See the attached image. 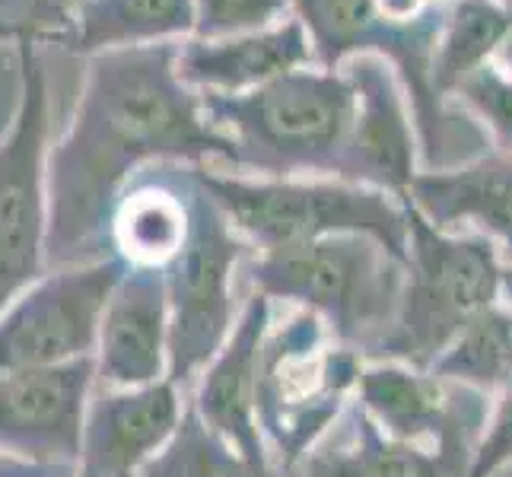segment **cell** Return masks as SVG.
<instances>
[{
    "mask_svg": "<svg viewBox=\"0 0 512 477\" xmlns=\"http://www.w3.org/2000/svg\"><path fill=\"white\" fill-rule=\"evenodd\" d=\"M179 42L86 58V80L61 144L48 153V255L67 258L112 223L131 175L150 163L233 166L201 93L179 77Z\"/></svg>",
    "mask_w": 512,
    "mask_h": 477,
    "instance_id": "cell-1",
    "label": "cell"
},
{
    "mask_svg": "<svg viewBox=\"0 0 512 477\" xmlns=\"http://www.w3.org/2000/svg\"><path fill=\"white\" fill-rule=\"evenodd\" d=\"M204 112L229 144L233 169L258 179H334L353 125L344 70L303 67L236 96L201 93Z\"/></svg>",
    "mask_w": 512,
    "mask_h": 477,
    "instance_id": "cell-2",
    "label": "cell"
},
{
    "mask_svg": "<svg viewBox=\"0 0 512 477\" xmlns=\"http://www.w3.org/2000/svg\"><path fill=\"white\" fill-rule=\"evenodd\" d=\"M236 233L258 252H280L331 236H369L395 261L408 258V207L388 191L344 179H258L194 166Z\"/></svg>",
    "mask_w": 512,
    "mask_h": 477,
    "instance_id": "cell-3",
    "label": "cell"
},
{
    "mask_svg": "<svg viewBox=\"0 0 512 477\" xmlns=\"http://www.w3.org/2000/svg\"><path fill=\"white\" fill-rule=\"evenodd\" d=\"M408 207V258L398 318L379 350L388 360L430 369L468 322L503 296L500 249L481 233H449Z\"/></svg>",
    "mask_w": 512,
    "mask_h": 477,
    "instance_id": "cell-4",
    "label": "cell"
},
{
    "mask_svg": "<svg viewBox=\"0 0 512 477\" xmlns=\"http://www.w3.org/2000/svg\"><path fill=\"white\" fill-rule=\"evenodd\" d=\"M255 290L268 299L306 306L328 325L331 338L357 350L388 338L404 287V264L369 236H331L252 261Z\"/></svg>",
    "mask_w": 512,
    "mask_h": 477,
    "instance_id": "cell-5",
    "label": "cell"
},
{
    "mask_svg": "<svg viewBox=\"0 0 512 477\" xmlns=\"http://www.w3.org/2000/svg\"><path fill=\"white\" fill-rule=\"evenodd\" d=\"M293 16L306 26L322 70H341L360 55H379L398 70L411 99L420 137L423 169H449L446 134L452 128L449 105L433 86V55L443 29L446 0L414 23H392L376 0H290Z\"/></svg>",
    "mask_w": 512,
    "mask_h": 477,
    "instance_id": "cell-6",
    "label": "cell"
},
{
    "mask_svg": "<svg viewBox=\"0 0 512 477\" xmlns=\"http://www.w3.org/2000/svg\"><path fill=\"white\" fill-rule=\"evenodd\" d=\"M328 334L319 315L299 312L261 347L258 427L274 439L287 471L309 458L360 382V357L338 341L328 344Z\"/></svg>",
    "mask_w": 512,
    "mask_h": 477,
    "instance_id": "cell-7",
    "label": "cell"
},
{
    "mask_svg": "<svg viewBox=\"0 0 512 477\" xmlns=\"http://www.w3.org/2000/svg\"><path fill=\"white\" fill-rule=\"evenodd\" d=\"M20 93L0 140V312L45 277L48 258V77L39 42H16Z\"/></svg>",
    "mask_w": 512,
    "mask_h": 477,
    "instance_id": "cell-8",
    "label": "cell"
},
{
    "mask_svg": "<svg viewBox=\"0 0 512 477\" xmlns=\"http://www.w3.org/2000/svg\"><path fill=\"white\" fill-rule=\"evenodd\" d=\"M191 233L166 268L169 296V379L185 385L223 350L233 331V268L245 239L223 207L188 172Z\"/></svg>",
    "mask_w": 512,
    "mask_h": 477,
    "instance_id": "cell-9",
    "label": "cell"
},
{
    "mask_svg": "<svg viewBox=\"0 0 512 477\" xmlns=\"http://www.w3.org/2000/svg\"><path fill=\"white\" fill-rule=\"evenodd\" d=\"M128 264L118 255L39 277L0 312V376L93 357L105 303Z\"/></svg>",
    "mask_w": 512,
    "mask_h": 477,
    "instance_id": "cell-10",
    "label": "cell"
},
{
    "mask_svg": "<svg viewBox=\"0 0 512 477\" xmlns=\"http://www.w3.org/2000/svg\"><path fill=\"white\" fill-rule=\"evenodd\" d=\"M96 357L0 376V455L77 468Z\"/></svg>",
    "mask_w": 512,
    "mask_h": 477,
    "instance_id": "cell-11",
    "label": "cell"
},
{
    "mask_svg": "<svg viewBox=\"0 0 512 477\" xmlns=\"http://www.w3.org/2000/svg\"><path fill=\"white\" fill-rule=\"evenodd\" d=\"M341 70L353 83L357 105L334 179L388 191L404 201L423 169L408 90L398 70L379 55H360Z\"/></svg>",
    "mask_w": 512,
    "mask_h": 477,
    "instance_id": "cell-12",
    "label": "cell"
},
{
    "mask_svg": "<svg viewBox=\"0 0 512 477\" xmlns=\"http://www.w3.org/2000/svg\"><path fill=\"white\" fill-rule=\"evenodd\" d=\"M179 385L160 379L140 388H105L90 401L77 477L137 474L179 430Z\"/></svg>",
    "mask_w": 512,
    "mask_h": 477,
    "instance_id": "cell-13",
    "label": "cell"
},
{
    "mask_svg": "<svg viewBox=\"0 0 512 477\" xmlns=\"http://www.w3.org/2000/svg\"><path fill=\"white\" fill-rule=\"evenodd\" d=\"M93 357L105 388H140L169 379L166 271L128 268L121 274L105 303Z\"/></svg>",
    "mask_w": 512,
    "mask_h": 477,
    "instance_id": "cell-14",
    "label": "cell"
},
{
    "mask_svg": "<svg viewBox=\"0 0 512 477\" xmlns=\"http://www.w3.org/2000/svg\"><path fill=\"white\" fill-rule=\"evenodd\" d=\"M271 325V299L258 293L249 296L236 328L229 331L223 350L207 363L198 388L194 411L201 414L217 436L242 455L268 462L258 427V369L261 347Z\"/></svg>",
    "mask_w": 512,
    "mask_h": 477,
    "instance_id": "cell-15",
    "label": "cell"
},
{
    "mask_svg": "<svg viewBox=\"0 0 512 477\" xmlns=\"http://www.w3.org/2000/svg\"><path fill=\"white\" fill-rule=\"evenodd\" d=\"M179 77L194 93L236 96L271 83L290 70L319 67L306 26L287 16L284 23L233 39H185L179 42Z\"/></svg>",
    "mask_w": 512,
    "mask_h": 477,
    "instance_id": "cell-16",
    "label": "cell"
},
{
    "mask_svg": "<svg viewBox=\"0 0 512 477\" xmlns=\"http://www.w3.org/2000/svg\"><path fill=\"white\" fill-rule=\"evenodd\" d=\"M360 408L376 420V427L401 439L417 443L430 436L439 452L462 462L468 471V433L462 408L449 401L443 379H436L427 369H417L398 360H385L360 369Z\"/></svg>",
    "mask_w": 512,
    "mask_h": 477,
    "instance_id": "cell-17",
    "label": "cell"
},
{
    "mask_svg": "<svg viewBox=\"0 0 512 477\" xmlns=\"http://www.w3.org/2000/svg\"><path fill=\"white\" fill-rule=\"evenodd\" d=\"M433 226L468 223L512 258V150H490L449 169H420L408 198Z\"/></svg>",
    "mask_w": 512,
    "mask_h": 477,
    "instance_id": "cell-18",
    "label": "cell"
},
{
    "mask_svg": "<svg viewBox=\"0 0 512 477\" xmlns=\"http://www.w3.org/2000/svg\"><path fill=\"white\" fill-rule=\"evenodd\" d=\"M191 35L194 0H83L55 45L93 58L118 48L185 42Z\"/></svg>",
    "mask_w": 512,
    "mask_h": 477,
    "instance_id": "cell-19",
    "label": "cell"
},
{
    "mask_svg": "<svg viewBox=\"0 0 512 477\" xmlns=\"http://www.w3.org/2000/svg\"><path fill=\"white\" fill-rule=\"evenodd\" d=\"M115 255L128 268H160L166 271L185 249L191 233V198L188 175L185 188L163 179H144L125 188L109 223Z\"/></svg>",
    "mask_w": 512,
    "mask_h": 477,
    "instance_id": "cell-20",
    "label": "cell"
},
{
    "mask_svg": "<svg viewBox=\"0 0 512 477\" xmlns=\"http://www.w3.org/2000/svg\"><path fill=\"white\" fill-rule=\"evenodd\" d=\"M306 477H465V465L443 452L385 436L363 408L353 411V443L306 458Z\"/></svg>",
    "mask_w": 512,
    "mask_h": 477,
    "instance_id": "cell-21",
    "label": "cell"
},
{
    "mask_svg": "<svg viewBox=\"0 0 512 477\" xmlns=\"http://www.w3.org/2000/svg\"><path fill=\"white\" fill-rule=\"evenodd\" d=\"M509 29L512 20L500 0H446L433 55V86L439 99L446 102L465 77L487 67Z\"/></svg>",
    "mask_w": 512,
    "mask_h": 477,
    "instance_id": "cell-22",
    "label": "cell"
},
{
    "mask_svg": "<svg viewBox=\"0 0 512 477\" xmlns=\"http://www.w3.org/2000/svg\"><path fill=\"white\" fill-rule=\"evenodd\" d=\"M443 382H458L478 392H503L512 382V312L484 309L427 369Z\"/></svg>",
    "mask_w": 512,
    "mask_h": 477,
    "instance_id": "cell-23",
    "label": "cell"
},
{
    "mask_svg": "<svg viewBox=\"0 0 512 477\" xmlns=\"http://www.w3.org/2000/svg\"><path fill=\"white\" fill-rule=\"evenodd\" d=\"M137 477H277L268 462L242 455L201 420L194 404L185 411L179 430Z\"/></svg>",
    "mask_w": 512,
    "mask_h": 477,
    "instance_id": "cell-24",
    "label": "cell"
},
{
    "mask_svg": "<svg viewBox=\"0 0 512 477\" xmlns=\"http://www.w3.org/2000/svg\"><path fill=\"white\" fill-rule=\"evenodd\" d=\"M446 105L478 121L493 150H512V77L493 61L458 83Z\"/></svg>",
    "mask_w": 512,
    "mask_h": 477,
    "instance_id": "cell-25",
    "label": "cell"
},
{
    "mask_svg": "<svg viewBox=\"0 0 512 477\" xmlns=\"http://www.w3.org/2000/svg\"><path fill=\"white\" fill-rule=\"evenodd\" d=\"M293 16L290 0H194L191 39H233L245 32H261Z\"/></svg>",
    "mask_w": 512,
    "mask_h": 477,
    "instance_id": "cell-26",
    "label": "cell"
},
{
    "mask_svg": "<svg viewBox=\"0 0 512 477\" xmlns=\"http://www.w3.org/2000/svg\"><path fill=\"white\" fill-rule=\"evenodd\" d=\"M512 465V382L500 392L481 443L474 446L465 477H493Z\"/></svg>",
    "mask_w": 512,
    "mask_h": 477,
    "instance_id": "cell-27",
    "label": "cell"
},
{
    "mask_svg": "<svg viewBox=\"0 0 512 477\" xmlns=\"http://www.w3.org/2000/svg\"><path fill=\"white\" fill-rule=\"evenodd\" d=\"M0 23L35 42H55L70 26L55 0H0Z\"/></svg>",
    "mask_w": 512,
    "mask_h": 477,
    "instance_id": "cell-28",
    "label": "cell"
},
{
    "mask_svg": "<svg viewBox=\"0 0 512 477\" xmlns=\"http://www.w3.org/2000/svg\"><path fill=\"white\" fill-rule=\"evenodd\" d=\"M436 4H443V0H376L379 13L392 23H414L420 16H427Z\"/></svg>",
    "mask_w": 512,
    "mask_h": 477,
    "instance_id": "cell-29",
    "label": "cell"
},
{
    "mask_svg": "<svg viewBox=\"0 0 512 477\" xmlns=\"http://www.w3.org/2000/svg\"><path fill=\"white\" fill-rule=\"evenodd\" d=\"M0 477H77V468H55V465H32L13 455H0Z\"/></svg>",
    "mask_w": 512,
    "mask_h": 477,
    "instance_id": "cell-30",
    "label": "cell"
},
{
    "mask_svg": "<svg viewBox=\"0 0 512 477\" xmlns=\"http://www.w3.org/2000/svg\"><path fill=\"white\" fill-rule=\"evenodd\" d=\"M493 64H497L506 77H512V29L506 32V39L500 42L497 48V55H493Z\"/></svg>",
    "mask_w": 512,
    "mask_h": 477,
    "instance_id": "cell-31",
    "label": "cell"
},
{
    "mask_svg": "<svg viewBox=\"0 0 512 477\" xmlns=\"http://www.w3.org/2000/svg\"><path fill=\"white\" fill-rule=\"evenodd\" d=\"M55 4L61 7V13L67 16V20H74V13H77V7L83 4V0H55Z\"/></svg>",
    "mask_w": 512,
    "mask_h": 477,
    "instance_id": "cell-32",
    "label": "cell"
},
{
    "mask_svg": "<svg viewBox=\"0 0 512 477\" xmlns=\"http://www.w3.org/2000/svg\"><path fill=\"white\" fill-rule=\"evenodd\" d=\"M23 39V35L20 32H16L13 26H7V23H0V45H4V42H20Z\"/></svg>",
    "mask_w": 512,
    "mask_h": 477,
    "instance_id": "cell-33",
    "label": "cell"
},
{
    "mask_svg": "<svg viewBox=\"0 0 512 477\" xmlns=\"http://www.w3.org/2000/svg\"><path fill=\"white\" fill-rule=\"evenodd\" d=\"M503 296L512 303V264H503Z\"/></svg>",
    "mask_w": 512,
    "mask_h": 477,
    "instance_id": "cell-34",
    "label": "cell"
},
{
    "mask_svg": "<svg viewBox=\"0 0 512 477\" xmlns=\"http://www.w3.org/2000/svg\"><path fill=\"white\" fill-rule=\"evenodd\" d=\"M500 4H503V10L509 13V20H512V0H500Z\"/></svg>",
    "mask_w": 512,
    "mask_h": 477,
    "instance_id": "cell-35",
    "label": "cell"
},
{
    "mask_svg": "<svg viewBox=\"0 0 512 477\" xmlns=\"http://www.w3.org/2000/svg\"><path fill=\"white\" fill-rule=\"evenodd\" d=\"M125 477H137V474H125Z\"/></svg>",
    "mask_w": 512,
    "mask_h": 477,
    "instance_id": "cell-36",
    "label": "cell"
}]
</instances>
